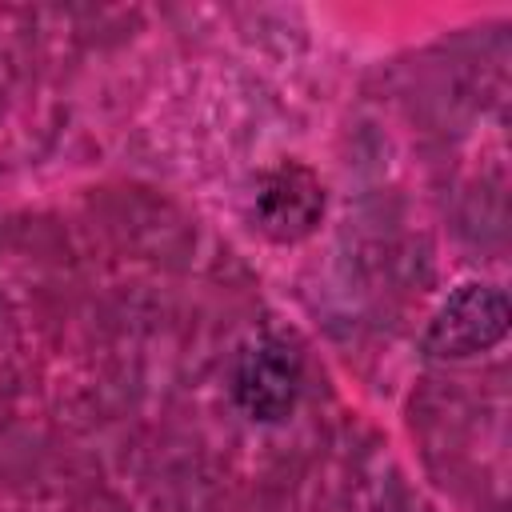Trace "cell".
I'll list each match as a JSON object with an SVG mask.
<instances>
[{"instance_id": "obj_1", "label": "cell", "mask_w": 512, "mask_h": 512, "mask_svg": "<svg viewBox=\"0 0 512 512\" xmlns=\"http://www.w3.org/2000/svg\"><path fill=\"white\" fill-rule=\"evenodd\" d=\"M508 328V300L492 284H464L452 292L428 324V348L436 356H476L492 348Z\"/></svg>"}, {"instance_id": "obj_2", "label": "cell", "mask_w": 512, "mask_h": 512, "mask_svg": "<svg viewBox=\"0 0 512 512\" xmlns=\"http://www.w3.org/2000/svg\"><path fill=\"white\" fill-rule=\"evenodd\" d=\"M300 392V360L280 340H256L236 364V400L256 420H280Z\"/></svg>"}, {"instance_id": "obj_3", "label": "cell", "mask_w": 512, "mask_h": 512, "mask_svg": "<svg viewBox=\"0 0 512 512\" xmlns=\"http://www.w3.org/2000/svg\"><path fill=\"white\" fill-rule=\"evenodd\" d=\"M324 212V188L320 180L300 164H280L260 180L256 192V216L260 228L272 240H300L316 228Z\"/></svg>"}]
</instances>
